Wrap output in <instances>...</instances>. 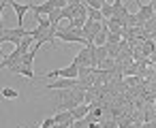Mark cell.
<instances>
[{
  "instance_id": "obj_7",
  "label": "cell",
  "mask_w": 156,
  "mask_h": 128,
  "mask_svg": "<svg viewBox=\"0 0 156 128\" xmlns=\"http://www.w3.org/2000/svg\"><path fill=\"white\" fill-rule=\"evenodd\" d=\"M92 109H90V105H79V107H75L71 113H73V119L77 122V119H83V117H88V113H90Z\"/></svg>"
},
{
  "instance_id": "obj_6",
  "label": "cell",
  "mask_w": 156,
  "mask_h": 128,
  "mask_svg": "<svg viewBox=\"0 0 156 128\" xmlns=\"http://www.w3.org/2000/svg\"><path fill=\"white\" fill-rule=\"evenodd\" d=\"M7 2L15 11V15L20 19V28H24V15H26V11H30V2H17V0H7Z\"/></svg>"
},
{
  "instance_id": "obj_9",
  "label": "cell",
  "mask_w": 156,
  "mask_h": 128,
  "mask_svg": "<svg viewBox=\"0 0 156 128\" xmlns=\"http://www.w3.org/2000/svg\"><path fill=\"white\" fill-rule=\"evenodd\" d=\"M0 94H2V98H9V100L20 98V92H17V90H13V88H2V90H0Z\"/></svg>"
},
{
  "instance_id": "obj_15",
  "label": "cell",
  "mask_w": 156,
  "mask_h": 128,
  "mask_svg": "<svg viewBox=\"0 0 156 128\" xmlns=\"http://www.w3.org/2000/svg\"><path fill=\"white\" fill-rule=\"evenodd\" d=\"M141 128H152V126H150V122H143V124H141Z\"/></svg>"
},
{
  "instance_id": "obj_14",
  "label": "cell",
  "mask_w": 156,
  "mask_h": 128,
  "mask_svg": "<svg viewBox=\"0 0 156 128\" xmlns=\"http://www.w3.org/2000/svg\"><path fill=\"white\" fill-rule=\"evenodd\" d=\"M150 5H152V9H154V15H156V0H152Z\"/></svg>"
},
{
  "instance_id": "obj_4",
  "label": "cell",
  "mask_w": 156,
  "mask_h": 128,
  "mask_svg": "<svg viewBox=\"0 0 156 128\" xmlns=\"http://www.w3.org/2000/svg\"><path fill=\"white\" fill-rule=\"evenodd\" d=\"M79 68L81 66H90V68H96V58H94V45L92 47H81L79 49V54L75 56V60H73Z\"/></svg>"
},
{
  "instance_id": "obj_3",
  "label": "cell",
  "mask_w": 156,
  "mask_h": 128,
  "mask_svg": "<svg viewBox=\"0 0 156 128\" xmlns=\"http://www.w3.org/2000/svg\"><path fill=\"white\" fill-rule=\"evenodd\" d=\"M41 77H45V79H77L79 77V66L75 62H71L66 68H56V71L41 73Z\"/></svg>"
},
{
  "instance_id": "obj_5",
  "label": "cell",
  "mask_w": 156,
  "mask_h": 128,
  "mask_svg": "<svg viewBox=\"0 0 156 128\" xmlns=\"http://www.w3.org/2000/svg\"><path fill=\"white\" fill-rule=\"evenodd\" d=\"M75 88H81L79 79H56V81L45 85V90H51V92H56V90H75Z\"/></svg>"
},
{
  "instance_id": "obj_13",
  "label": "cell",
  "mask_w": 156,
  "mask_h": 128,
  "mask_svg": "<svg viewBox=\"0 0 156 128\" xmlns=\"http://www.w3.org/2000/svg\"><path fill=\"white\" fill-rule=\"evenodd\" d=\"M9 2H0V28H5L2 26V13H5V7H7Z\"/></svg>"
},
{
  "instance_id": "obj_10",
  "label": "cell",
  "mask_w": 156,
  "mask_h": 128,
  "mask_svg": "<svg viewBox=\"0 0 156 128\" xmlns=\"http://www.w3.org/2000/svg\"><path fill=\"white\" fill-rule=\"evenodd\" d=\"M101 13H103V17H105V19H111V17H113V5L105 2V5H103V9H101Z\"/></svg>"
},
{
  "instance_id": "obj_11",
  "label": "cell",
  "mask_w": 156,
  "mask_h": 128,
  "mask_svg": "<svg viewBox=\"0 0 156 128\" xmlns=\"http://www.w3.org/2000/svg\"><path fill=\"white\" fill-rule=\"evenodd\" d=\"M98 126H101V128H120L115 119H101V122H98Z\"/></svg>"
},
{
  "instance_id": "obj_8",
  "label": "cell",
  "mask_w": 156,
  "mask_h": 128,
  "mask_svg": "<svg viewBox=\"0 0 156 128\" xmlns=\"http://www.w3.org/2000/svg\"><path fill=\"white\" fill-rule=\"evenodd\" d=\"M69 122H75L71 111H56V115H54V124H69Z\"/></svg>"
},
{
  "instance_id": "obj_1",
  "label": "cell",
  "mask_w": 156,
  "mask_h": 128,
  "mask_svg": "<svg viewBox=\"0 0 156 128\" xmlns=\"http://www.w3.org/2000/svg\"><path fill=\"white\" fill-rule=\"evenodd\" d=\"M43 45L41 43H37V45H32V49L26 54V56H22V60L17 62V64H13L11 66V73L13 75H22V77H26V79H34V71H32V62H34V56H37V51L41 49Z\"/></svg>"
},
{
  "instance_id": "obj_12",
  "label": "cell",
  "mask_w": 156,
  "mask_h": 128,
  "mask_svg": "<svg viewBox=\"0 0 156 128\" xmlns=\"http://www.w3.org/2000/svg\"><path fill=\"white\" fill-rule=\"evenodd\" d=\"M51 126H54V117H45L41 124V128H51Z\"/></svg>"
},
{
  "instance_id": "obj_2",
  "label": "cell",
  "mask_w": 156,
  "mask_h": 128,
  "mask_svg": "<svg viewBox=\"0 0 156 128\" xmlns=\"http://www.w3.org/2000/svg\"><path fill=\"white\" fill-rule=\"evenodd\" d=\"M26 36H30V30H26V28H2V34H0V47H2V43H13L15 47L26 39Z\"/></svg>"
}]
</instances>
